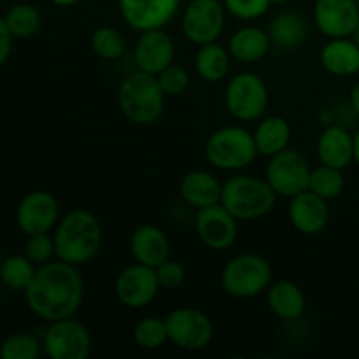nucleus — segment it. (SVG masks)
<instances>
[{
	"label": "nucleus",
	"mask_w": 359,
	"mask_h": 359,
	"mask_svg": "<svg viewBox=\"0 0 359 359\" xmlns=\"http://www.w3.org/2000/svg\"><path fill=\"white\" fill-rule=\"evenodd\" d=\"M258 156L252 132L241 125L221 126L205 142V158L212 167L224 172L248 168Z\"/></svg>",
	"instance_id": "5"
},
{
	"label": "nucleus",
	"mask_w": 359,
	"mask_h": 359,
	"mask_svg": "<svg viewBox=\"0 0 359 359\" xmlns=\"http://www.w3.org/2000/svg\"><path fill=\"white\" fill-rule=\"evenodd\" d=\"M174 39L163 28L140 32L135 48H133V62H135L137 70L158 76L161 70L174 63Z\"/></svg>",
	"instance_id": "17"
},
{
	"label": "nucleus",
	"mask_w": 359,
	"mask_h": 359,
	"mask_svg": "<svg viewBox=\"0 0 359 359\" xmlns=\"http://www.w3.org/2000/svg\"><path fill=\"white\" fill-rule=\"evenodd\" d=\"M168 342L184 351L205 349L214 337L212 319L200 309L179 307L165 318Z\"/></svg>",
	"instance_id": "11"
},
{
	"label": "nucleus",
	"mask_w": 359,
	"mask_h": 359,
	"mask_svg": "<svg viewBox=\"0 0 359 359\" xmlns=\"http://www.w3.org/2000/svg\"><path fill=\"white\" fill-rule=\"evenodd\" d=\"M223 182L207 170H191L181 179L179 193L188 205L198 209L221 203Z\"/></svg>",
	"instance_id": "23"
},
{
	"label": "nucleus",
	"mask_w": 359,
	"mask_h": 359,
	"mask_svg": "<svg viewBox=\"0 0 359 359\" xmlns=\"http://www.w3.org/2000/svg\"><path fill=\"white\" fill-rule=\"evenodd\" d=\"M349 104H351V109H353L354 114L359 118V79L353 84V88H351Z\"/></svg>",
	"instance_id": "39"
},
{
	"label": "nucleus",
	"mask_w": 359,
	"mask_h": 359,
	"mask_svg": "<svg viewBox=\"0 0 359 359\" xmlns=\"http://www.w3.org/2000/svg\"><path fill=\"white\" fill-rule=\"evenodd\" d=\"M154 270H156L158 284H160L161 290L174 291L184 284L186 270L179 262H174V259L168 258L167 262L158 265Z\"/></svg>",
	"instance_id": "37"
},
{
	"label": "nucleus",
	"mask_w": 359,
	"mask_h": 359,
	"mask_svg": "<svg viewBox=\"0 0 359 359\" xmlns=\"http://www.w3.org/2000/svg\"><path fill=\"white\" fill-rule=\"evenodd\" d=\"M114 291L119 304L125 305L126 309L139 311L149 307L156 300L161 287L158 284L156 270L135 262L118 273Z\"/></svg>",
	"instance_id": "12"
},
{
	"label": "nucleus",
	"mask_w": 359,
	"mask_h": 359,
	"mask_svg": "<svg viewBox=\"0 0 359 359\" xmlns=\"http://www.w3.org/2000/svg\"><path fill=\"white\" fill-rule=\"evenodd\" d=\"M0 230H2V219H0Z\"/></svg>",
	"instance_id": "44"
},
{
	"label": "nucleus",
	"mask_w": 359,
	"mask_h": 359,
	"mask_svg": "<svg viewBox=\"0 0 359 359\" xmlns=\"http://www.w3.org/2000/svg\"><path fill=\"white\" fill-rule=\"evenodd\" d=\"M226 111L237 121H258L269 109V88L262 76L251 70L235 74L224 90Z\"/></svg>",
	"instance_id": "7"
},
{
	"label": "nucleus",
	"mask_w": 359,
	"mask_h": 359,
	"mask_svg": "<svg viewBox=\"0 0 359 359\" xmlns=\"http://www.w3.org/2000/svg\"><path fill=\"white\" fill-rule=\"evenodd\" d=\"M228 51L238 63L262 62L272 48L269 32L256 25H244L237 28L228 39Z\"/></svg>",
	"instance_id": "22"
},
{
	"label": "nucleus",
	"mask_w": 359,
	"mask_h": 359,
	"mask_svg": "<svg viewBox=\"0 0 359 359\" xmlns=\"http://www.w3.org/2000/svg\"><path fill=\"white\" fill-rule=\"evenodd\" d=\"M318 158L321 163L344 170L354 161L353 133L342 125H330L318 139Z\"/></svg>",
	"instance_id": "20"
},
{
	"label": "nucleus",
	"mask_w": 359,
	"mask_h": 359,
	"mask_svg": "<svg viewBox=\"0 0 359 359\" xmlns=\"http://www.w3.org/2000/svg\"><path fill=\"white\" fill-rule=\"evenodd\" d=\"M226 14L221 0H191L182 11V34L196 46L219 41L226 25Z\"/></svg>",
	"instance_id": "10"
},
{
	"label": "nucleus",
	"mask_w": 359,
	"mask_h": 359,
	"mask_svg": "<svg viewBox=\"0 0 359 359\" xmlns=\"http://www.w3.org/2000/svg\"><path fill=\"white\" fill-rule=\"evenodd\" d=\"M133 342L146 351H154L163 347L168 342V333L165 319L151 316V318H144L133 326Z\"/></svg>",
	"instance_id": "33"
},
{
	"label": "nucleus",
	"mask_w": 359,
	"mask_h": 359,
	"mask_svg": "<svg viewBox=\"0 0 359 359\" xmlns=\"http://www.w3.org/2000/svg\"><path fill=\"white\" fill-rule=\"evenodd\" d=\"M123 21L135 32L165 28L179 13L181 0H118Z\"/></svg>",
	"instance_id": "14"
},
{
	"label": "nucleus",
	"mask_w": 359,
	"mask_h": 359,
	"mask_svg": "<svg viewBox=\"0 0 359 359\" xmlns=\"http://www.w3.org/2000/svg\"><path fill=\"white\" fill-rule=\"evenodd\" d=\"M42 353H44L42 339L35 337L34 333H13L0 344V358L2 359H39Z\"/></svg>",
	"instance_id": "32"
},
{
	"label": "nucleus",
	"mask_w": 359,
	"mask_h": 359,
	"mask_svg": "<svg viewBox=\"0 0 359 359\" xmlns=\"http://www.w3.org/2000/svg\"><path fill=\"white\" fill-rule=\"evenodd\" d=\"M83 298V276L76 265L60 259L37 266L34 280L25 291L30 312L46 323L76 316Z\"/></svg>",
	"instance_id": "1"
},
{
	"label": "nucleus",
	"mask_w": 359,
	"mask_h": 359,
	"mask_svg": "<svg viewBox=\"0 0 359 359\" xmlns=\"http://www.w3.org/2000/svg\"><path fill=\"white\" fill-rule=\"evenodd\" d=\"M156 79L165 97H179V95L188 90L191 77H189V72L184 67L172 63V65H168L167 69L158 74Z\"/></svg>",
	"instance_id": "34"
},
{
	"label": "nucleus",
	"mask_w": 359,
	"mask_h": 359,
	"mask_svg": "<svg viewBox=\"0 0 359 359\" xmlns=\"http://www.w3.org/2000/svg\"><path fill=\"white\" fill-rule=\"evenodd\" d=\"M291 125L283 116H263L258 119L252 139H255L258 156L270 158L280 153L291 142Z\"/></svg>",
	"instance_id": "26"
},
{
	"label": "nucleus",
	"mask_w": 359,
	"mask_h": 359,
	"mask_svg": "<svg viewBox=\"0 0 359 359\" xmlns=\"http://www.w3.org/2000/svg\"><path fill=\"white\" fill-rule=\"evenodd\" d=\"M231 55L228 48L221 46L219 42H209V44L198 46L195 55V70L200 79L205 83H221L226 79L231 67Z\"/></svg>",
	"instance_id": "27"
},
{
	"label": "nucleus",
	"mask_w": 359,
	"mask_h": 359,
	"mask_svg": "<svg viewBox=\"0 0 359 359\" xmlns=\"http://www.w3.org/2000/svg\"><path fill=\"white\" fill-rule=\"evenodd\" d=\"M195 228L203 245L212 251H226L238 237V219H235L221 203L198 209Z\"/></svg>",
	"instance_id": "15"
},
{
	"label": "nucleus",
	"mask_w": 359,
	"mask_h": 359,
	"mask_svg": "<svg viewBox=\"0 0 359 359\" xmlns=\"http://www.w3.org/2000/svg\"><path fill=\"white\" fill-rule=\"evenodd\" d=\"M353 140H354V163L359 167V128L356 130V133H353Z\"/></svg>",
	"instance_id": "41"
},
{
	"label": "nucleus",
	"mask_w": 359,
	"mask_h": 359,
	"mask_svg": "<svg viewBox=\"0 0 359 359\" xmlns=\"http://www.w3.org/2000/svg\"><path fill=\"white\" fill-rule=\"evenodd\" d=\"M13 44H14L13 34H11L6 20L0 18V69H2V67L7 63V60H9L11 53H13Z\"/></svg>",
	"instance_id": "38"
},
{
	"label": "nucleus",
	"mask_w": 359,
	"mask_h": 359,
	"mask_svg": "<svg viewBox=\"0 0 359 359\" xmlns=\"http://www.w3.org/2000/svg\"><path fill=\"white\" fill-rule=\"evenodd\" d=\"M287 217L298 233L319 235L330 223L328 200L321 198L311 189L298 193L290 198Z\"/></svg>",
	"instance_id": "18"
},
{
	"label": "nucleus",
	"mask_w": 359,
	"mask_h": 359,
	"mask_svg": "<svg viewBox=\"0 0 359 359\" xmlns=\"http://www.w3.org/2000/svg\"><path fill=\"white\" fill-rule=\"evenodd\" d=\"M358 6H359V0H358Z\"/></svg>",
	"instance_id": "46"
},
{
	"label": "nucleus",
	"mask_w": 359,
	"mask_h": 359,
	"mask_svg": "<svg viewBox=\"0 0 359 359\" xmlns=\"http://www.w3.org/2000/svg\"><path fill=\"white\" fill-rule=\"evenodd\" d=\"M287 0H270V4H272V6H283V4H286Z\"/></svg>",
	"instance_id": "43"
},
{
	"label": "nucleus",
	"mask_w": 359,
	"mask_h": 359,
	"mask_svg": "<svg viewBox=\"0 0 359 359\" xmlns=\"http://www.w3.org/2000/svg\"><path fill=\"white\" fill-rule=\"evenodd\" d=\"M42 349L51 359H86L91 354V335L74 316L58 319L48 323L42 333Z\"/></svg>",
	"instance_id": "9"
},
{
	"label": "nucleus",
	"mask_w": 359,
	"mask_h": 359,
	"mask_svg": "<svg viewBox=\"0 0 359 359\" xmlns=\"http://www.w3.org/2000/svg\"><path fill=\"white\" fill-rule=\"evenodd\" d=\"M58 221V200L44 189L27 193L16 207V224L25 235L49 233L55 230Z\"/></svg>",
	"instance_id": "13"
},
{
	"label": "nucleus",
	"mask_w": 359,
	"mask_h": 359,
	"mask_svg": "<svg viewBox=\"0 0 359 359\" xmlns=\"http://www.w3.org/2000/svg\"><path fill=\"white\" fill-rule=\"evenodd\" d=\"M223 6L237 20L255 21L265 16L272 4L270 0H223Z\"/></svg>",
	"instance_id": "35"
},
{
	"label": "nucleus",
	"mask_w": 359,
	"mask_h": 359,
	"mask_svg": "<svg viewBox=\"0 0 359 359\" xmlns=\"http://www.w3.org/2000/svg\"><path fill=\"white\" fill-rule=\"evenodd\" d=\"M266 304L272 314L283 321H297L304 316L307 300L302 287L293 280H277L266 290Z\"/></svg>",
	"instance_id": "24"
},
{
	"label": "nucleus",
	"mask_w": 359,
	"mask_h": 359,
	"mask_svg": "<svg viewBox=\"0 0 359 359\" xmlns=\"http://www.w3.org/2000/svg\"><path fill=\"white\" fill-rule=\"evenodd\" d=\"M90 48L98 58L114 62V60L121 58L126 51L125 35L116 27L102 25V27L95 28L93 34H91Z\"/></svg>",
	"instance_id": "30"
},
{
	"label": "nucleus",
	"mask_w": 359,
	"mask_h": 359,
	"mask_svg": "<svg viewBox=\"0 0 359 359\" xmlns=\"http://www.w3.org/2000/svg\"><path fill=\"white\" fill-rule=\"evenodd\" d=\"M130 252L137 263L156 269L170 258V241L156 224H142L130 237Z\"/></svg>",
	"instance_id": "19"
},
{
	"label": "nucleus",
	"mask_w": 359,
	"mask_h": 359,
	"mask_svg": "<svg viewBox=\"0 0 359 359\" xmlns=\"http://www.w3.org/2000/svg\"><path fill=\"white\" fill-rule=\"evenodd\" d=\"M102 226L90 210L74 209L56 223L53 241L55 256L60 262L81 266L91 262L100 251Z\"/></svg>",
	"instance_id": "2"
},
{
	"label": "nucleus",
	"mask_w": 359,
	"mask_h": 359,
	"mask_svg": "<svg viewBox=\"0 0 359 359\" xmlns=\"http://www.w3.org/2000/svg\"><path fill=\"white\" fill-rule=\"evenodd\" d=\"M165 98L156 76L140 70L128 74L118 88L119 111L128 121L139 126L153 125L161 118Z\"/></svg>",
	"instance_id": "4"
},
{
	"label": "nucleus",
	"mask_w": 359,
	"mask_h": 359,
	"mask_svg": "<svg viewBox=\"0 0 359 359\" xmlns=\"http://www.w3.org/2000/svg\"><path fill=\"white\" fill-rule=\"evenodd\" d=\"M321 67L335 77H353L359 74V46L353 37L328 39L319 53Z\"/></svg>",
	"instance_id": "21"
},
{
	"label": "nucleus",
	"mask_w": 359,
	"mask_h": 359,
	"mask_svg": "<svg viewBox=\"0 0 359 359\" xmlns=\"http://www.w3.org/2000/svg\"><path fill=\"white\" fill-rule=\"evenodd\" d=\"M351 37H353L354 42H356V44L359 46V25H358V28H356V30H354V34L351 35Z\"/></svg>",
	"instance_id": "42"
},
{
	"label": "nucleus",
	"mask_w": 359,
	"mask_h": 359,
	"mask_svg": "<svg viewBox=\"0 0 359 359\" xmlns=\"http://www.w3.org/2000/svg\"><path fill=\"white\" fill-rule=\"evenodd\" d=\"M311 165L302 151L286 147L280 153L269 158L265 168V179L277 196L293 198L294 195L309 189Z\"/></svg>",
	"instance_id": "8"
},
{
	"label": "nucleus",
	"mask_w": 359,
	"mask_h": 359,
	"mask_svg": "<svg viewBox=\"0 0 359 359\" xmlns=\"http://www.w3.org/2000/svg\"><path fill=\"white\" fill-rule=\"evenodd\" d=\"M37 265L25 255H13L0 263L2 284L11 291H27L34 280Z\"/></svg>",
	"instance_id": "29"
},
{
	"label": "nucleus",
	"mask_w": 359,
	"mask_h": 359,
	"mask_svg": "<svg viewBox=\"0 0 359 359\" xmlns=\"http://www.w3.org/2000/svg\"><path fill=\"white\" fill-rule=\"evenodd\" d=\"M346 188V177L340 168L330 167V165H318L311 170V181L309 189L325 200H333L342 195Z\"/></svg>",
	"instance_id": "31"
},
{
	"label": "nucleus",
	"mask_w": 359,
	"mask_h": 359,
	"mask_svg": "<svg viewBox=\"0 0 359 359\" xmlns=\"http://www.w3.org/2000/svg\"><path fill=\"white\" fill-rule=\"evenodd\" d=\"M49 2H51L53 6H56V7H62V9H67V7L76 6V4L79 2V0H49Z\"/></svg>",
	"instance_id": "40"
},
{
	"label": "nucleus",
	"mask_w": 359,
	"mask_h": 359,
	"mask_svg": "<svg viewBox=\"0 0 359 359\" xmlns=\"http://www.w3.org/2000/svg\"><path fill=\"white\" fill-rule=\"evenodd\" d=\"M0 286H4V284H2V277H0Z\"/></svg>",
	"instance_id": "45"
},
{
	"label": "nucleus",
	"mask_w": 359,
	"mask_h": 359,
	"mask_svg": "<svg viewBox=\"0 0 359 359\" xmlns=\"http://www.w3.org/2000/svg\"><path fill=\"white\" fill-rule=\"evenodd\" d=\"M277 203V193L266 179L237 174L223 182L221 205L238 221H256L269 216Z\"/></svg>",
	"instance_id": "3"
},
{
	"label": "nucleus",
	"mask_w": 359,
	"mask_h": 359,
	"mask_svg": "<svg viewBox=\"0 0 359 359\" xmlns=\"http://www.w3.org/2000/svg\"><path fill=\"white\" fill-rule=\"evenodd\" d=\"M7 27L14 39H30L41 30L42 27V14L35 6L27 2L14 4L7 9L6 16Z\"/></svg>",
	"instance_id": "28"
},
{
	"label": "nucleus",
	"mask_w": 359,
	"mask_h": 359,
	"mask_svg": "<svg viewBox=\"0 0 359 359\" xmlns=\"http://www.w3.org/2000/svg\"><path fill=\"white\" fill-rule=\"evenodd\" d=\"M272 46L291 51L304 44L309 39V25L305 18L297 11H280L270 20L269 28Z\"/></svg>",
	"instance_id": "25"
},
{
	"label": "nucleus",
	"mask_w": 359,
	"mask_h": 359,
	"mask_svg": "<svg viewBox=\"0 0 359 359\" xmlns=\"http://www.w3.org/2000/svg\"><path fill=\"white\" fill-rule=\"evenodd\" d=\"M25 256L35 263L37 266L44 263L53 262L55 256V241L49 233H35L27 235V244H25Z\"/></svg>",
	"instance_id": "36"
},
{
	"label": "nucleus",
	"mask_w": 359,
	"mask_h": 359,
	"mask_svg": "<svg viewBox=\"0 0 359 359\" xmlns=\"http://www.w3.org/2000/svg\"><path fill=\"white\" fill-rule=\"evenodd\" d=\"M312 20L328 39L351 37L359 25L358 0H316Z\"/></svg>",
	"instance_id": "16"
},
{
	"label": "nucleus",
	"mask_w": 359,
	"mask_h": 359,
	"mask_svg": "<svg viewBox=\"0 0 359 359\" xmlns=\"http://www.w3.org/2000/svg\"><path fill=\"white\" fill-rule=\"evenodd\" d=\"M272 265L262 255L242 252L226 262L221 272V286L230 297L255 298L265 293L272 284Z\"/></svg>",
	"instance_id": "6"
}]
</instances>
